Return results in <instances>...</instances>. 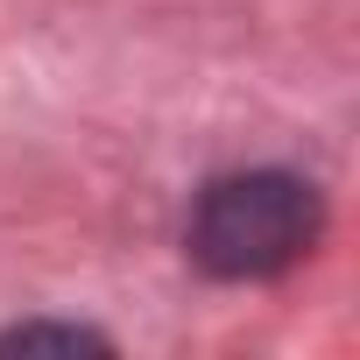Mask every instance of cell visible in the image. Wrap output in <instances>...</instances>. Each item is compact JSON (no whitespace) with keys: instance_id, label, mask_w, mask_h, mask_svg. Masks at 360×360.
I'll return each mask as SVG.
<instances>
[{"instance_id":"obj_2","label":"cell","mask_w":360,"mask_h":360,"mask_svg":"<svg viewBox=\"0 0 360 360\" xmlns=\"http://www.w3.org/2000/svg\"><path fill=\"white\" fill-rule=\"evenodd\" d=\"M8 346H99V332H85V325H15L8 339H0V353H8Z\"/></svg>"},{"instance_id":"obj_1","label":"cell","mask_w":360,"mask_h":360,"mask_svg":"<svg viewBox=\"0 0 360 360\" xmlns=\"http://www.w3.org/2000/svg\"><path fill=\"white\" fill-rule=\"evenodd\" d=\"M318 226H325V205L297 169H233L198 191L184 248L219 283H262L304 262L318 248Z\"/></svg>"}]
</instances>
